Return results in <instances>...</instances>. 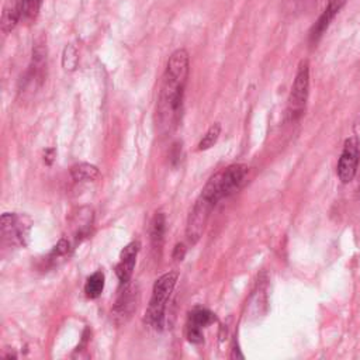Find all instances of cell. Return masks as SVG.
<instances>
[{
  "mask_svg": "<svg viewBox=\"0 0 360 360\" xmlns=\"http://www.w3.org/2000/svg\"><path fill=\"white\" fill-rule=\"evenodd\" d=\"M215 321V315L207 309V308H195L190 316H188V322L187 325H191V326H197L200 329L205 328L207 325L212 323Z\"/></svg>",
  "mask_w": 360,
  "mask_h": 360,
  "instance_id": "17",
  "label": "cell"
},
{
  "mask_svg": "<svg viewBox=\"0 0 360 360\" xmlns=\"http://www.w3.org/2000/svg\"><path fill=\"white\" fill-rule=\"evenodd\" d=\"M221 135V124L219 122H214L208 129L207 132L202 135V138L200 139L198 145H197V149L198 150H207L210 149L211 146H214L218 141Z\"/></svg>",
  "mask_w": 360,
  "mask_h": 360,
  "instance_id": "18",
  "label": "cell"
},
{
  "mask_svg": "<svg viewBox=\"0 0 360 360\" xmlns=\"http://www.w3.org/2000/svg\"><path fill=\"white\" fill-rule=\"evenodd\" d=\"M186 255V246L183 243H177L173 249V259L174 260H183Z\"/></svg>",
  "mask_w": 360,
  "mask_h": 360,
  "instance_id": "21",
  "label": "cell"
},
{
  "mask_svg": "<svg viewBox=\"0 0 360 360\" xmlns=\"http://www.w3.org/2000/svg\"><path fill=\"white\" fill-rule=\"evenodd\" d=\"M179 278L177 271H167L162 274L153 284L152 297L145 312V322L155 329H163L166 304L176 287Z\"/></svg>",
  "mask_w": 360,
  "mask_h": 360,
  "instance_id": "3",
  "label": "cell"
},
{
  "mask_svg": "<svg viewBox=\"0 0 360 360\" xmlns=\"http://www.w3.org/2000/svg\"><path fill=\"white\" fill-rule=\"evenodd\" d=\"M70 176L75 181H96L100 179V170L91 163L80 162L70 167Z\"/></svg>",
  "mask_w": 360,
  "mask_h": 360,
  "instance_id": "13",
  "label": "cell"
},
{
  "mask_svg": "<svg viewBox=\"0 0 360 360\" xmlns=\"http://www.w3.org/2000/svg\"><path fill=\"white\" fill-rule=\"evenodd\" d=\"M214 207H215V204L211 202L210 200H207L205 197H202L201 194L195 200V202L188 214L187 228H186V235L191 245H194L200 239V236L204 231V226L207 224V219L210 218V214L214 210Z\"/></svg>",
  "mask_w": 360,
  "mask_h": 360,
  "instance_id": "6",
  "label": "cell"
},
{
  "mask_svg": "<svg viewBox=\"0 0 360 360\" xmlns=\"http://www.w3.org/2000/svg\"><path fill=\"white\" fill-rule=\"evenodd\" d=\"M77 62H79V53L75 45H66L62 53V68L66 72H73L77 68Z\"/></svg>",
  "mask_w": 360,
  "mask_h": 360,
  "instance_id": "19",
  "label": "cell"
},
{
  "mask_svg": "<svg viewBox=\"0 0 360 360\" xmlns=\"http://www.w3.org/2000/svg\"><path fill=\"white\" fill-rule=\"evenodd\" d=\"M55 153H56L55 148H48V149H45V152H44V163L48 165V166H51L52 162H53V159H55Z\"/></svg>",
  "mask_w": 360,
  "mask_h": 360,
  "instance_id": "22",
  "label": "cell"
},
{
  "mask_svg": "<svg viewBox=\"0 0 360 360\" xmlns=\"http://www.w3.org/2000/svg\"><path fill=\"white\" fill-rule=\"evenodd\" d=\"M138 305V287L127 284L121 287V291L115 300V304L112 307V318L117 325L125 323Z\"/></svg>",
  "mask_w": 360,
  "mask_h": 360,
  "instance_id": "8",
  "label": "cell"
},
{
  "mask_svg": "<svg viewBox=\"0 0 360 360\" xmlns=\"http://www.w3.org/2000/svg\"><path fill=\"white\" fill-rule=\"evenodd\" d=\"M188 70L187 51L176 49L169 56L156 104V122L162 135L173 132L180 124Z\"/></svg>",
  "mask_w": 360,
  "mask_h": 360,
  "instance_id": "1",
  "label": "cell"
},
{
  "mask_svg": "<svg viewBox=\"0 0 360 360\" xmlns=\"http://www.w3.org/2000/svg\"><path fill=\"white\" fill-rule=\"evenodd\" d=\"M166 232V218L163 212H156L150 224V242L155 250H160Z\"/></svg>",
  "mask_w": 360,
  "mask_h": 360,
  "instance_id": "14",
  "label": "cell"
},
{
  "mask_svg": "<svg viewBox=\"0 0 360 360\" xmlns=\"http://www.w3.org/2000/svg\"><path fill=\"white\" fill-rule=\"evenodd\" d=\"M139 242L132 240L129 242L120 253V262L115 266V274L120 280V285L124 287L129 284V280L134 273V267L136 263V256L139 252Z\"/></svg>",
  "mask_w": 360,
  "mask_h": 360,
  "instance_id": "9",
  "label": "cell"
},
{
  "mask_svg": "<svg viewBox=\"0 0 360 360\" xmlns=\"http://www.w3.org/2000/svg\"><path fill=\"white\" fill-rule=\"evenodd\" d=\"M186 336H187L188 342H191L194 345H198V343H201L204 340L202 329H200L197 326H191V325L186 326Z\"/></svg>",
  "mask_w": 360,
  "mask_h": 360,
  "instance_id": "20",
  "label": "cell"
},
{
  "mask_svg": "<svg viewBox=\"0 0 360 360\" xmlns=\"http://www.w3.org/2000/svg\"><path fill=\"white\" fill-rule=\"evenodd\" d=\"M308 94H309V63L305 59V60H301L298 65V69L291 86V91L287 100L285 115L288 121L295 122L302 117L305 111Z\"/></svg>",
  "mask_w": 360,
  "mask_h": 360,
  "instance_id": "4",
  "label": "cell"
},
{
  "mask_svg": "<svg viewBox=\"0 0 360 360\" xmlns=\"http://www.w3.org/2000/svg\"><path fill=\"white\" fill-rule=\"evenodd\" d=\"M17 1L21 13V21L32 22L39 14L42 0H17Z\"/></svg>",
  "mask_w": 360,
  "mask_h": 360,
  "instance_id": "16",
  "label": "cell"
},
{
  "mask_svg": "<svg viewBox=\"0 0 360 360\" xmlns=\"http://www.w3.org/2000/svg\"><path fill=\"white\" fill-rule=\"evenodd\" d=\"M18 21H21V13H20V7H18V1L17 0H7L3 6V11H1V20H0V25H1V31L4 34L11 32Z\"/></svg>",
  "mask_w": 360,
  "mask_h": 360,
  "instance_id": "11",
  "label": "cell"
},
{
  "mask_svg": "<svg viewBox=\"0 0 360 360\" xmlns=\"http://www.w3.org/2000/svg\"><path fill=\"white\" fill-rule=\"evenodd\" d=\"M249 173V167L242 163L231 165L221 172L215 173L204 186L201 195L210 200L217 205V202L222 198H226L235 194L243 186L246 176Z\"/></svg>",
  "mask_w": 360,
  "mask_h": 360,
  "instance_id": "2",
  "label": "cell"
},
{
  "mask_svg": "<svg viewBox=\"0 0 360 360\" xmlns=\"http://www.w3.org/2000/svg\"><path fill=\"white\" fill-rule=\"evenodd\" d=\"M104 273L103 271H94L91 276L87 277L86 284H84V292L86 297L90 300H94L97 297L101 295L103 290H104Z\"/></svg>",
  "mask_w": 360,
  "mask_h": 360,
  "instance_id": "15",
  "label": "cell"
},
{
  "mask_svg": "<svg viewBox=\"0 0 360 360\" xmlns=\"http://www.w3.org/2000/svg\"><path fill=\"white\" fill-rule=\"evenodd\" d=\"M359 159H360V149H359L357 139L353 136L347 138L345 141V145L336 166V174L342 183L346 184L354 179L357 173Z\"/></svg>",
  "mask_w": 360,
  "mask_h": 360,
  "instance_id": "7",
  "label": "cell"
},
{
  "mask_svg": "<svg viewBox=\"0 0 360 360\" xmlns=\"http://www.w3.org/2000/svg\"><path fill=\"white\" fill-rule=\"evenodd\" d=\"M345 3H346V0H330L328 3L326 8L322 11V14L319 15V18L315 21V24L312 25V28L309 31V41H311V44H316L318 42V39L322 37V34L329 27L330 21L339 13V10L343 7Z\"/></svg>",
  "mask_w": 360,
  "mask_h": 360,
  "instance_id": "10",
  "label": "cell"
},
{
  "mask_svg": "<svg viewBox=\"0 0 360 360\" xmlns=\"http://www.w3.org/2000/svg\"><path fill=\"white\" fill-rule=\"evenodd\" d=\"M75 243L69 238H60L58 243L53 246V249L48 255V263L51 266H59L66 259L70 257L72 252L75 250Z\"/></svg>",
  "mask_w": 360,
  "mask_h": 360,
  "instance_id": "12",
  "label": "cell"
},
{
  "mask_svg": "<svg viewBox=\"0 0 360 360\" xmlns=\"http://www.w3.org/2000/svg\"><path fill=\"white\" fill-rule=\"evenodd\" d=\"M32 221L25 214L4 212L0 219V232L3 242L10 246L25 248L30 240Z\"/></svg>",
  "mask_w": 360,
  "mask_h": 360,
  "instance_id": "5",
  "label": "cell"
}]
</instances>
